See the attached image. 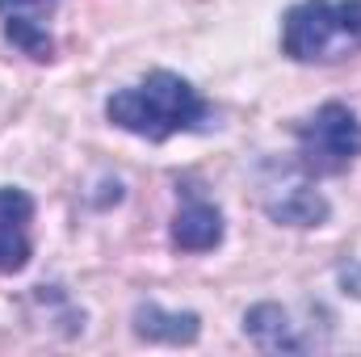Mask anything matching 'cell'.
<instances>
[{
	"label": "cell",
	"mask_w": 361,
	"mask_h": 357,
	"mask_svg": "<svg viewBox=\"0 0 361 357\" xmlns=\"http://www.w3.org/2000/svg\"><path fill=\"white\" fill-rule=\"evenodd\" d=\"M105 118L126 135H139L147 143H164L173 135L210 131L214 109L202 101V92L185 76L169 72V68H156L139 85L109 92L105 97Z\"/></svg>",
	"instance_id": "1"
},
{
	"label": "cell",
	"mask_w": 361,
	"mask_h": 357,
	"mask_svg": "<svg viewBox=\"0 0 361 357\" xmlns=\"http://www.w3.org/2000/svg\"><path fill=\"white\" fill-rule=\"evenodd\" d=\"M361 51V0H298L281 17V55L332 63Z\"/></svg>",
	"instance_id": "2"
},
{
	"label": "cell",
	"mask_w": 361,
	"mask_h": 357,
	"mask_svg": "<svg viewBox=\"0 0 361 357\" xmlns=\"http://www.w3.org/2000/svg\"><path fill=\"white\" fill-rule=\"evenodd\" d=\"M361 156V118L345 101H324L298 126V169L307 177H341Z\"/></svg>",
	"instance_id": "3"
},
{
	"label": "cell",
	"mask_w": 361,
	"mask_h": 357,
	"mask_svg": "<svg viewBox=\"0 0 361 357\" xmlns=\"http://www.w3.org/2000/svg\"><path fill=\"white\" fill-rule=\"evenodd\" d=\"M34 198L17 185H0V273H21L34 257L30 240Z\"/></svg>",
	"instance_id": "4"
},
{
	"label": "cell",
	"mask_w": 361,
	"mask_h": 357,
	"mask_svg": "<svg viewBox=\"0 0 361 357\" xmlns=\"http://www.w3.org/2000/svg\"><path fill=\"white\" fill-rule=\"evenodd\" d=\"M223 231H227L223 227V210L202 202V198H193V202H185L173 214L169 240H173L177 253H210V248L223 244Z\"/></svg>",
	"instance_id": "5"
},
{
	"label": "cell",
	"mask_w": 361,
	"mask_h": 357,
	"mask_svg": "<svg viewBox=\"0 0 361 357\" xmlns=\"http://www.w3.org/2000/svg\"><path fill=\"white\" fill-rule=\"evenodd\" d=\"M130 328L139 341L156 345H193L202 337V315L197 311H164L160 303H139L130 315Z\"/></svg>",
	"instance_id": "6"
},
{
	"label": "cell",
	"mask_w": 361,
	"mask_h": 357,
	"mask_svg": "<svg viewBox=\"0 0 361 357\" xmlns=\"http://www.w3.org/2000/svg\"><path fill=\"white\" fill-rule=\"evenodd\" d=\"M244 337L265 353H298L302 349V341L294 337L290 315L277 303H257V307L244 311Z\"/></svg>",
	"instance_id": "7"
},
{
	"label": "cell",
	"mask_w": 361,
	"mask_h": 357,
	"mask_svg": "<svg viewBox=\"0 0 361 357\" xmlns=\"http://www.w3.org/2000/svg\"><path fill=\"white\" fill-rule=\"evenodd\" d=\"M269 219L281 223V227H324L332 219V206H328V198L319 189H307L302 185V189H290V193L273 198Z\"/></svg>",
	"instance_id": "8"
},
{
	"label": "cell",
	"mask_w": 361,
	"mask_h": 357,
	"mask_svg": "<svg viewBox=\"0 0 361 357\" xmlns=\"http://www.w3.org/2000/svg\"><path fill=\"white\" fill-rule=\"evenodd\" d=\"M4 42H13L21 55H30L38 63H51L55 59V38L38 21H30L21 13H4Z\"/></svg>",
	"instance_id": "9"
},
{
	"label": "cell",
	"mask_w": 361,
	"mask_h": 357,
	"mask_svg": "<svg viewBox=\"0 0 361 357\" xmlns=\"http://www.w3.org/2000/svg\"><path fill=\"white\" fill-rule=\"evenodd\" d=\"M341 286H345V294L361 298V261H349V265L341 269Z\"/></svg>",
	"instance_id": "10"
},
{
	"label": "cell",
	"mask_w": 361,
	"mask_h": 357,
	"mask_svg": "<svg viewBox=\"0 0 361 357\" xmlns=\"http://www.w3.org/2000/svg\"><path fill=\"white\" fill-rule=\"evenodd\" d=\"M55 0H0V13H21V8H51Z\"/></svg>",
	"instance_id": "11"
}]
</instances>
